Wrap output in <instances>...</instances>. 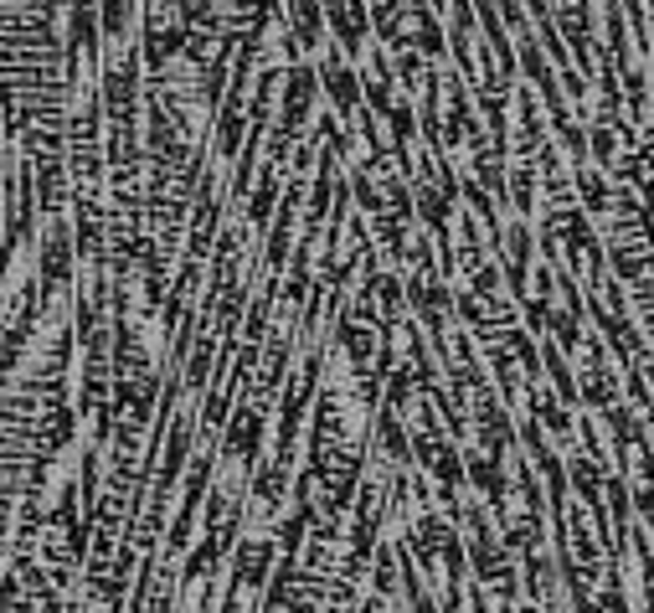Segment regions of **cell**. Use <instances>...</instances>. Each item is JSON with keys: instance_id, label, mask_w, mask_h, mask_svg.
<instances>
[]
</instances>
